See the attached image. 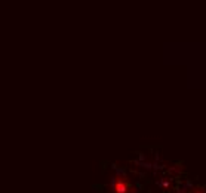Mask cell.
<instances>
[{
	"instance_id": "cell-1",
	"label": "cell",
	"mask_w": 206,
	"mask_h": 193,
	"mask_svg": "<svg viewBox=\"0 0 206 193\" xmlns=\"http://www.w3.org/2000/svg\"><path fill=\"white\" fill-rule=\"evenodd\" d=\"M126 189H127V186L124 184L123 181H117V184H116V192L117 193H124L126 192Z\"/></svg>"
}]
</instances>
